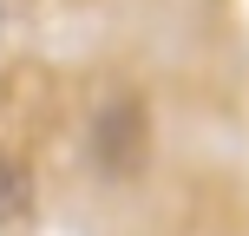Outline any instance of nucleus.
Listing matches in <instances>:
<instances>
[{"instance_id": "f257e3e1", "label": "nucleus", "mask_w": 249, "mask_h": 236, "mask_svg": "<svg viewBox=\"0 0 249 236\" xmlns=\"http://www.w3.org/2000/svg\"><path fill=\"white\" fill-rule=\"evenodd\" d=\"M92 151H99L105 171H138V164H144V151H151V112H144L138 99L105 105L99 125H92Z\"/></svg>"}, {"instance_id": "f03ea898", "label": "nucleus", "mask_w": 249, "mask_h": 236, "mask_svg": "<svg viewBox=\"0 0 249 236\" xmlns=\"http://www.w3.org/2000/svg\"><path fill=\"white\" fill-rule=\"evenodd\" d=\"M26 210H33V171L20 158H0V230L20 223Z\"/></svg>"}]
</instances>
